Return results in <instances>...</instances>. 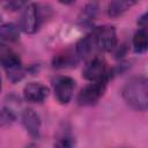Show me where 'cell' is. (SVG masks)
Masks as SVG:
<instances>
[{"label": "cell", "instance_id": "obj_1", "mask_svg": "<svg viewBox=\"0 0 148 148\" xmlns=\"http://www.w3.org/2000/svg\"><path fill=\"white\" fill-rule=\"evenodd\" d=\"M121 95L126 104L139 111L148 109V77H135L128 81L123 90Z\"/></svg>", "mask_w": 148, "mask_h": 148}, {"label": "cell", "instance_id": "obj_2", "mask_svg": "<svg viewBox=\"0 0 148 148\" xmlns=\"http://www.w3.org/2000/svg\"><path fill=\"white\" fill-rule=\"evenodd\" d=\"M89 35L96 51L108 52L117 45V34L114 28L111 25L96 27Z\"/></svg>", "mask_w": 148, "mask_h": 148}, {"label": "cell", "instance_id": "obj_3", "mask_svg": "<svg viewBox=\"0 0 148 148\" xmlns=\"http://www.w3.org/2000/svg\"><path fill=\"white\" fill-rule=\"evenodd\" d=\"M1 65L5 68L7 76L10 81L16 82L23 77L24 71L22 69L21 58L16 52L9 49L2 50L1 51Z\"/></svg>", "mask_w": 148, "mask_h": 148}, {"label": "cell", "instance_id": "obj_4", "mask_svg": "<svg viewBox=\"0 0 148 148\" xmlns=\"http://www.w3.org/2000/svg\"><path fill=\"white\" fill-rule=\"evenodd\" d=\"M110 77L99 80V81H95L91 82L90 84L86 86L77 96V103L80 105H92L95 103H97L99 101V98L103 96L105 89H106V84Z\"/></svg>", "mask_w": 148, "mask_h": 148}, {"label": "cell", "instance_id": "obj_5", "mask_svg": "<svg viewBox=\"0 0 148 148\" xmlns=\"http://www.w3.org/2000/svg\"><path fill=\"white\" fill-rule=\"evenodd\" d=\"M40 23L39 9L36 3H27L23 7L21 18H20V28L25 34H35Z\"/></svg>", "mask_w": 148, "mask_h": 148}, {"label": "cell", "instance_id": "obj_6", "mask_svg": "<svg viewBox=\"0 0 148 148\" xmlns=\"http://www.w3.org/2000/svg\"><path fill=\"white\" fill-rule=\"evenodd\" d=\"M82 76L88 81L95 82V81H99V80L110 77V73L106 68L105 61L101 57L95 56V57L90 58V60L84 66V68L82 71Z\"/></svg>", "mask_w": 148, "mask_h": 148}, {"label": "cell", "instance_id": "obj_7", "mask_svg": "<svg viewBox=\"0 0 148 148\" xmlns=\"http://www.w3.org/2000/svg\"><path fill=\"white\" fill-rule=\"evenodd\" d=\"M75 81L69 76H60L54 82V96L60 104H67L73 97Z\"/></svg>", "mask_w": 148, "mask_h": 148}, {"label": "cell", "instance_id": "obj_8", "mask_svg": "<svg viewBox=\"0 0 148 148\" xmlns=\"http://www.w3.org/2000/svg\"><path fill=\"white\" fill-rule=\"evenodd\" d=\"M49 96V88L40 82H29L23 88V97L30 103H40Z\"/></svg>", "mask_w": 148, "mask_h": 148}, {"label": "cell", "instance_id": "obj_9", "mask_svg": "<svg viewBox=\"0 0 148 148\" xmlns=\"http://www.w3.org/2000/svg\"><path fill=\"white\" fill-rule=\"evenodd\" d=\"M22 124L32 138H39L42 123L39 116L32 109H25L22 112Z\"/></svg>", "mask_w": 148, "mask_h": 148}, {"label": "cell", "instance_id": "obj_10", "mask_svg": "<svg viewBox=\"0 0 148 148\" xmlns=\"http://www.w3.org/2000/svg\"><path fill=\"white\" fill-rule=\"evenodd\" d=\"M80 60V58L77 57L76 52H72V51H64L61 53H58L57 56H54L53 60H52V65L56 68H65V67H73L77 64V61Z\"/></svg>", "mask_w": 148, "mask_h": 148}, {"label": "cell", "instance_id": "obj_11", "mask_svg": "<svg viewBox=\"0 0 148 148\" xmlns=\"http://www.w3.org/2000/svg\"><path fill=\"white\" fill-rule=\"evenodd\" d=\"M136 2L135 1H128V0H116V1H110L108 3V15L110 17H116L128 10L132 6H134Z\"/></svg>", "mask_w": 148, "mask_h": 148}, {"label": "cell", "instance_id": "obj_12", "mask_svg": "<svg viewBox=\"0 0 148 148\" xmlns=\"http://www.w3.org/2000/svg\"><path fill=\"white\" fill-rule=\"evenodd\" d=\"M133 49L136 53L148 50V29L140 28L133 36Z\"/></svg>", "mask_w": 148, "mask_h": 148}, {"label": "cell", "instance_id": "obj_13", "mask_svg": "<svg viewBox=\"0 0 148 148\" xmlns=\"http://www.w3.org/2000/svg\"><path fill=\"white\" fill-rule=\"evenodd\" d=\"M20 37L18 28L13 23H3L0 28V39L2 43L5 42H15Z\"/></svg>", "mask_w": 148, "mask_h": 148}, {"label": "cell", "instance_id": "obj_14", "mask_svg": "<svg viewBox=\"0 0 148 148\" xmlns=\"http://www.w3.org/2000/svg\"><path fill=\"white\" fill-rule=\"evenodd\" d=\"M15 113L13 112V110L9 106H2L1 109V116H0V123L1 126H7L10 125L12 123H14L15 120Z\"/></svg>", "mask_w": 148, "mask_h": 148}, {"label": "cell", "instance_id": "obj_15", "mask_svg": "<svg viewBox=\"0 0 148 148\" xmlns=\"http://www.w3.org/2000/svg\"><path fill=\"white\" fill-rule=\"evenodd\" d=\"M54 148H74V140L69 134H62L56 140Z\"/></svg>", "mask_w": 148, "mask_h": 148}, {"label": "cell", "instance_id": "obj_16", "mask_svg": "<svg viewBox=\"0 0 148 148\" xmlns=\"http://www.w3.org/2000/svg\"><path fill=\"white\" fill-rule=\"evenodd\" d=\"M8 6L9 9L12 10H16V9H20L21 7H24L27 5V2H23V1H9L6 3Z\"/></svg>", "mask_w": 148, "mask_h": 148}, {"label": "cell", "instance_id": "obj_17", "mask_svg": "<svg viewBox=\"0 0 148 148\" xmlns=\"http://www.w3.org/2000/svg\"><path fill=\"white\" fill-rule=\"evenodd\" d=\"M138 24L141 27V28H145V29H148V12L142 14L139 20H138Z\"/></svg>", "mask_w": 148, "mask_h": 148}]
</instances>
